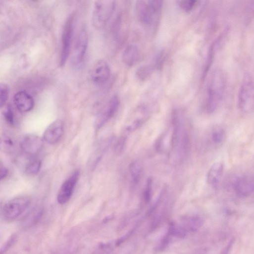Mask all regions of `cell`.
Returning a JSON list of instances; mask_svg holds the SVG:
<instances>
[{"label": "cell", "mask_w": 254, "mask_h": 254, "mask_svg": "<svg viewBox=\"0 0 254 254\" xmlns=\"http://www.w3.org/2000/svg\"><path fill=\"white\" fill-rule=\"evenodd\" d=\"M32 1H35V2H36V1H38V0H32Z\"/></svg>", "instance_id": "e575fe53"}, {"label": "cell", "mask_w": 254, "mask_h": 254, "mask_svg": "<svg viewBox=\"0 0 254 254\" xmlns=\"http://www.w3.org/2000/svg\"><path fill=\"white\" fill-rule=\"evenodd\" d=\"M149 111L144 105L138 106L130 114L125 125L124 130L132 133L140 127L149 118Z\"/></svg>", "instance_id": "52a82bcc"}, {"label": "cell", "mask_w": 254, "mask_h": 254, "mask_svg": "<svg viewBox=\"0 0 254 254\" xmlns=\"http://www.w3.org/2000/svg\"><path fill=\"white\" fill-rule=\"evenodd\" d=\"M140 56L138 48L135 45H130L126 48L123 52L122 61L125 65L132 66L138 61Z\"/></svg>", "instance_id": "e0dca14e"}, {"label": "cell", "mask_w": 254, "mask_h": 254, "mask_svg": "<svg viewBox=\"0 0 254 254\" xmlns=\"http://www.w3.org/2000/svg\"><path fill=\"white\" fill-rule=\"evenodd\" d=\"M14 102L17 108L22 112H30L35 106L33 97L24 91L19 92L15 95Z\"/></svg>", "instance_id": "9a60e30c"}, {"label": "cell", "mask_w": 254, "mask_h": 254, "mask_svg": "<svg viewBox=\"0 0 254 254\" xmlns=\"http://www.w3.org/2000/svg\"><path fill=\"white\" fill-rule=\"evenodd\" d=\"M64 133V124L60 119L51 123L45 130L44 140L49 144L53 145L58 143Z\"/></svg>", "instance_id": "7c38bea8"}, {"label": "cell", "mask_w": 254, "mask_h": 254, "mask_svg": "<svg viewBox=\"0 0 254 254\" xmlns=\"http://www.w3.org/2000/svg\"><path fill=\"white\" fill-rule=\"evenodd\" d=\"M88 46V35L84 28L79 33L72 51L71 63L74 66L80 65L87 52Z\"/></svg>", "instance_id": "8992f818"}, {"label": "cell", "mask_w": 254, "mask_h": 254, "mask_svg": "<svg viewBox=\"0 0 254 254\" xmlns=\"http://www.w3.org/2000/svg\"><path fill=\"white\" fill-rule=\"evenodd\" d=\"M3 115L5 120L8 124L11 126L14 125V114L13 108L11 105H9L5 108V109L4 110Z\"/></svg>", "instance_id": "4316f807"}, {"label": "cell", "mask_w": 254, "mask_h": 254, "mask_svg": "<svg viewBox=\"0 0 254 254\" xmlns=\"http://www.w3.org/2000/svg\"><path fill=\"white\" fill-rule=\"evenodd\" d=\"M225 130L221 127L214 129L211 133V139L215 144H221L225 138Z\"/></svg>", "instance_id": "cb8c5ba5"}, {"label": "cell", "mask_w": 254, "mask_h": 254, "mask_svg": "<svg viewBox=\"0 0 254 254\" xmlns=\"http://www.w3.org/2000/svg\"><path fill=\"white\" fill-rule=\"evenodd\" d=\"M75 16L71 15L65 24L61 39V50L59 65L64 66L70 55L74 34Z\"/></svg>", "instance_id": "5b68a950"}, {"label": "cell", "mask_w": 254, "mask_h": 254, "mask_svg": "<svg viewBox=\"0 0 254 254\" xmlns=\"http://www.w3.org/2000/svg\"><path fill=\"white\" fill-rule=\"evenodd\" d=\"M114 217V215H111L108 216L107 217H106V218H105L104 221V222H107L109 221V220L112 219Z\"/></svg>", "instance_id": "836d02e7"}, {"label": "cell", "mask_w": 254, "mask_h": 254, "mask_svg": "<svg viewBox=\"0 0 254 254\" xmlns=\"http://www.w3.org/2000/svg\"><path fill=\"white\" fill-rule=\"evenodd\" d=\"M18 235L17 234H13L2 245L0 253L4 254L9 251L17 242Z\"/></svg>", "instance_id": "d4e9b609"}, {"label": "cell", "mask_w": 254, "mask_h": 254, "mask_svg": "<svg viewBox=\"0 0 254 254\" xmlns=\"http://www.w3.org/2000/svg\"><path fill=\"white\" fill-rule=\"evenodd\" d=\"M237 105L242 112H250L254 109V80L251 74L244 75L238 95Z\"/></svg>", "instance_id": "3957f363"}, {"label": "cell", "mask_w": 254, "mask_h": 254, "mask_svg": "<svg viewBox=\"0 0 254 254\" xmlns=\"http://www.w3.org/2000/svg\"><path fill=\"white\" fill-rule=\"evenodd\" d=\"M181 224L187 231L196 232L199 230L203 224V219L196 215L184 217L182 219Z\"/></svg>", "instance_id": "ac0fdd59"}, {"label": "cell", "mask_w": 254, "mask_h": 254, "mask_svg": "<svg viewBox=\"0 0 254 254\" xmlns=\"http://www.w3.org/2000/svg\"><path fill=\"white\" fill-rule=\"evenodd\" d=\"M135 231V229H133L130 230L128 233L125 234L124 236H122L121 238L119 239L116 242L115 245L116 246H120L121 244H122L124 242L126 241L133 234Z\"/></svg>", "instance_id": "4dcf8cb0"}, {"label": "cell", "mask_w": 254, "mask_h": 254, "mask_svg": "<svg viewBox=\"0 0 254 254\" xmlns=\"http://www.w3.org/2000/svg\"><path fill=\"white\" fill-rule=\"evenodd\" d=\"M80 175V171L76 170L63 183L57 194V201L60 204H64L69 201L79 179Z\"/></svg>", "instance_id": "ba28073f"}, {"label": "cell", "mask_w": 254, "mask_h": 254, "mask_svg": "<svg viewBox=\"0 0 254 254\" xmlns=\"http://www.w3.org/2000/svg\"><path fill=\"white\" fill-rule=\"evenodd\" d=\"M1 146L4 151L10 153L15 150L16 143L10 136L4 135L1 138Z\"/></svg>", "instance_id": "603a6c76"}, {"label": "cell", "mask_w": 254, "mask_h": 254, "mask_svg": "<svg viewBox=\"0 0 254 254\" xmlns=\"http://www.w3.org/2000/svg\"><path fill=\"white\" fill-rule=\"evenodd\" d=\"M110 74L109 65L105 61L102 60L95 64L92 69L91 76L95 83L102 85L109 80Z\"/></svg>", "instance_id": "4fadbf2b"}, {"label": "cell", "mask_w": 254, "mask_h": 254, "mask_svg": "<svg viewBox=\"0 0 254 254\" xmlns=\"http://www.w3.org/2000/svg\"><path fill=\"white\" fill-rule=\"evenodd\" d=\"M21 150L27 154L35 155L43 149L44 140L35 134L25 136L20 142Z\"/></svg>", "instance_id": "30bf717a"}, {"label": "cell", "mask_w": 254, "mask_h": 254, "mask_svg": "<svg viewBox=\"0 0 254 254\" xmlns=\"http://www.w3.org/2000/svg\"><path fill=\"white\" fill-rule=\"evenodd\" d=\"M163 2V0H147V3L155 14L160 11Z\"/></svg>", "instance_id": "f546056e"}, {"label": "cell", "mask_w": 254, "mask_h": 254, "mask_svg": "<svg viewBox=\"0 0 254 254\" xmlns=\"http://www.w3.org/2000/svg\"><path fill=\"white\" fill-rule=\"evenodd\" d=\"M31 200L28 197H19L12 199L4 205L2 215L5 220L13 221L19 218L28 209Z\"/></svg>", "instance_id": "277c9868"}, {"label": "cell", "mask_w": 254, "mask_h": 254, "mask_svg": "<svg viewBox=\"0 0 254 254\" xmlns=\"http://www.w3.org/2000/svg\"><path fill=\"white\" fill-rule=\"evenodd\" d=\"M225 86V79L222 72L221 71L214 72L207 89L206 109L208 113L214 112L221 103Z\"/></svg>", "instance_id": "6da1fadb"}, {"label": "cell", "mask_w": 254, "mask_h": 254, "mask_svg": "<svg viewBox=\"0 0 254 254\" xmlns=\"http://www.w3.org/2000/svg\"><path fill=\"white\" fill-rule=\"evenodd\" d=\"M234 189L240 197H246L254 193V173L238 178L234 184Z\"/></svg>", "instance_id": "8fae6325"}, {"label": "cell", "mask_w": 254, "mask_h": 254, "mask_svg": "<svg viewBox=\"0 0 254 254\" xmlns=\"http://www.w3.org/2000/svg\"><path fill=\"white\" fill-rule=\"evenodd\" d=\"M42 161L39 159H32L26 165L25 169L27 175L34 176L37 175L41 170Z\"/></svg>", "instance_id": "44dd1931"}, {"label": "cell", "mask_w": 254, "mask_h": 254, "mask_svg": "<svg viewBox=\"0 0 254 254\" xmlns=\"http://www.w3.org/2000/svg\"><path fill=\"white\" fill-rule=\"evenodd\" d=\"M197 2V0H180L179 6L185 12H189L193 10Z\"/></svg>", "instance_id": "83f0119b"}, {"label": "cell", "mask_w": 254, "mask_h": 254, "mask_svg": "<svg viewBox=\"0 0 254 254\" xmlns=\"http://www.w3.org/2000/svg\"><path fill=\"white\" fill-rule=\"evenodd\" d=\"M131 181L133 184L137 185L139 182L143 172V166L140 161H133L129 166Z\"/></svg>", "instance_id": "d6986e66"}, {"label": "cell", "mask_w": 254, "mask_h": 254, "mask_svg": "<svg viewBox=\"0 0 254 254\" xmlns=\"http://www.w3.org/2000/svg\"><path fill=\"white\" fill-rule=\"evenodd\" d=\"M124 16L120 15L116 20L113 26V33L117 39H120L121 36L125 34V23Z\"/></svg>", "instance_id": "ffe728a7"}, {"label": "cell", "mask_w": 254, "mask_h": 254, "mask_svg": "<svg viewBox=\"0 0 254 254\" xmlns=\"http://www.w3.org/2000/svg\"><path fill=\"white\" fill-rule=\"evenodd\" d=\"M136 12L138 19L143 26L149 27L152 25L155 14L145 0H137Z\"/></svg>", "instance_id": "5bb4252c"}, {"label": "cell", "mask_w": 254, "mask_h": 254, "mask_svg": "<svg viewBox=\"0 0 254 254\" xmlns=\"http://www.w3.org/2000/svg\"><path fill=\"white\" fill-rule=\"evenodd\" d=\"M153 68L150 65L140 67L136 71V77L141 81L147 80L152 74Z\"/></svg>", "instance_id": "7402d4cb"}, {"label": "cell", "mask_w": 254, "mask_h": 254, "mask_svg": "<svg viewBox=\"0 0 254 254\" xmlns=\"http://www.w3.org/2000/svg\"><path fill=\"white\" fill-rule=\"evenodd\" d=\"M152 181L151 178H149L146 187L144 192V198L145 201L146 203H149L151 202L152 198Z\"/></svg>", "instance_id": "f1b7e54d"}, {"label": "cell", "mask_w": 254, "mask_h": 254, "mask_svg": "<svg viewBox=\"0 0 254 254\" xmlns=\"http://www.w3.org/2000/svg\"><path fill=\"white\" fill-rule=\"evenodd\" d=\"M9 170L7 169L6 167L1 164V176H0V179L2 181L5 179L9 175Z\"/></svg>", "instance_id": "d6a6232c"}, {"label": "cell", "mask_w": 254, "mask_h": 254, "mask_svg": "<svg viewBox=\"0 0 254 254\" xmlns=\"http://www.w3.org/2000/svg\"><path fill=\"white\" fill-rule=\"evenodd\" d=\"M224 165L222 162L214 163L210 168L207 175V182L212 187H216L223 175Z\"/></svg>", "instance_id": "2e32d148"}, {"label": "cell", "mask_w": 254, "mask_h": 254, "mask_svg": "<svg viewBox=\"0 0 254 254\" xmlns=\"http://www.w3.org/2000/svg\"><path fill=\"white\" fill-rule=\"evenodd\" d=\"M125 143V139L124 138L121 139L117 144L115 147V151L117 153H120L124 147Z\"/></svg>", "instance_id": "1f68e13d"}, {"label": "cell", "mask_w": 254, "mask_h": 254, "mask_svg": "<svg viewBox=\"0 0 254 254\" xmlns=\"http://www.w3.org/2000/svg\"><path fill=\"white\" fill-rule=\"evenodd\" d=\"M120 106V100L117 96L113 97L106 103L98 115L96 121L97 129L102 128L117 112Z\"/></svg>", "instance_id": "9c48e42d"}, {"label": "cell", "mask_w": 254, "mask_h": 254, "mask_svg": "<svg viewBox=\"0 0 254 254\" xmlns=\"http://www.w3.org/2000/svg\"><path fill=\"white\" fill-rule=\"evenodd\" d=\"M116 0H95L92 15L94 28L101 30L108 24L115 10Z\"/></svg>", "instance_id": "7a4b0ae2"}, {"label": "cell", "mask_w": 254, "mask_h": 254, "mask_svg": "<svg viewBox=\"0 0 254 254\" xmlns=\"http://www.w3.org/2000/svg\"><path fill=\"white\" fill-rule=\"evenodd\" d=\"M9 87L5 84H1L0 86V105L2 108L7 102L9 96Z\"/></svg>", "instance_id": "484cf974"}]
</instances>
